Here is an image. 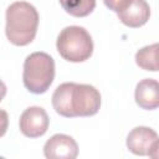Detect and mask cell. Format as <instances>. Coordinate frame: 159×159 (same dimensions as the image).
<instances>
[{
  "instance_id": "9",
  "label": "cell",
  "mask_w": 159,
  "mask_h": 159,
  "mask_svg": "<svg viewBox=\"0 0 159 159\" xmlns=\"http://www.w3.org/2000/svg\"><path fill=\"white\" fill-rule=\"evenodd\" d=\"M135 102L147 111H153L159 107V84L154 78H144L135 86Z\"/></svg>"
},
{
  "instance_id": "10",
  "label": "cell",
  "mask_w": 159,
  "mask_h": 159,
  "mask_svg": "<svg viewBox=\"0 0 159 159\" xmlns=\"http://www.w3.org/2000/svg\"><path fill=\"white\" fill-rule=\"evenodd\" d=\"M157 53H158V43L148 45L135 53V63L145 70L157 72L158 71V61H157Z\"/></svg>"
},
{
  "instance_id": "13",
  "label": "cell",
  "mask_w": 159,
  "mask_h": 159,
  "mask_svg": "<svg viewBox=\"0 0 159 159\" xmlns=\"http://www.w3.org/2000/svg\"><path fill=\"white\" fill-rule=\"evenodd\" d=\"M9 127V114L6 111L0 109V137L5 135Z\"/></svg>"
},
{
  "instance_id": "14",
  "label": "cell",
  "mask_w": 159,
  "mask_h": 159,
  "mask_svg": "<svg viewBox=\"0 0 159 159\" xmlns=\"http://www.w3.org/2000/svg\"><path fill=\"white\" fill-rule=\"evenodd\" d=\"M6 84L0 80V102L4 99V97L6 96Z\"/></svg>"
},
{
  "instance_id": "1",
  "label": "cell",
  "mask_w": 159,
  "mask_h": 159,
  "mask_svg": "<svg viewBox=\"0 0 159 159\" xmlns=\"http://www.w3.org/2000/svg\"><path fill=\"white\" fill-rule=\"evenodd\" d=\"M53 109L62 117H91L101 108L99 91L84 83H61L52 94Z\"/></svg>"
},
{
  "instance_id": "5",
  "label": "cell",
  "mask_w": 159,
  "mask_h": 159,
  "mask_svg": "<svg viewBox=\"0 0 159 159\" xmlns=\"http://www.w3.org/2000/svg\"><path fill=\"white\" fill-rule=\"evenodd\" d=\"M127 148L135 155H158V134L149 127H135L127 137Z\"/></svg>"
},
{
  "instance_id": "11",
  "label": "cell",
  "mask_w": 159,
  "mask_h": 159,
  "mask_svg": "<svg viewBox=\"0 0 159 159\" xmlns=\"http://www.w3.org/2000/svg\"><path fill=\"white\" fill-rule=\"evenodd\" d=\"M62 9L75 17L88 16L96 7V0H60Z\"/></svg>"
},
{
  "instance_id": "4",
  "label": "cell",
  "mask_w": 159,
  "mask_h": 159,
  "mask_svg": "<svg viewBox=\"0 0 159 159\" xmlns=\"http://www.w3.org/2000/svg\"><path fill=\"white\" fill-rule=\"evenodd\" d=\"M60 56L68 62H83L93 53V41L89 32L82 26L65 27L56 41Z\"/></svg>"
},
{
  "instance_id": "12",
  "label": "cell",
  "mask_w": 159,
  "mask_h": 159,
  "mask_svg": "<svg viewBox=\"0 0 159 159\" xmlns=\"http://www.w3.org/2000/svg\"><path fill=\"white\" fill-rule=\"evenodd\" d=\"M130 1H132V0H103L104 5H106L109 10L114 11V12L122 11L124 7H127V6L129 5Z\"/></svg>"
},
{
  "instance_id": "6",
  "label": "cell",
  "mask_w": 159,
  "mask_h": 159,
  "mask_svg": "<svg viewBox=\"0 0 159 159\" xmlns=\"http://www.w3.org/2000/svg\"><path fill=\"white\" fill-rule=\"evenodd\" d=\"M48 124L50 118L46 111L37 106L25 109L19 122L21 133L29 138H37L43 135L48 129Z\"/></svg>"
},
{
  "instance_id": "7",
  "label": "cell",
  "mask_w": 159,
  "mask_h": 159,
  "mask_svg": "<svg viewBox=\"0 0 159 159\" xmlns=\"http://www.w3.org/2000/svg\"><path fill=\"white\" fill-rule=\"evenodd\" d=\"M47 159H75L78 155L76 140L67 134H53L43 145Z\"/></svg>"
},
{
  "instance_id": "3",
  "label": "cell",
  "mask_w": 159,
  "mask_h": 159,
  "mask_svg": "<svg viewBox=\"0 0 159 159\" xmlns=\"http://www.w3.org/2000/svg\"><path fill=\"white\" fill-rule=\"evenodd\" d=\"M55 78V61L46 52L30 53L24 62L22 81L25 88L34 93H45Z\"/></svg>"
},
{
  "instance_id": "2",
  "label": "cell",
  "mask_w": 159,
  "mask_h": 159,
  "mask_svg": "<svg viewBox=\"0 0 159 159\" xmlns=\"http://www.w3.org/2000/svg\"><path fill=\"white\" fill-rule=\"evenodd\" d=\"M5 34L15 46H26L36 36L39 27V12L34 5L26 1L12 2L5 14Z\"/></svg>"
},
{
  "instance_id": "8",
  "label": "cell",
  "mask_w": 159,
  "mask_h": 159,
  "mask_svg": "<svg viewBox=\"0 0 159 159\" xmlns=\"http://www.w3.org/2000/svg\"><path fill=\"white\" fill-rule=\"evenodd\" d=\"M122 24L128 27H140L145 25L150 17V7L145 0H132L127 7L117 12Z\"/></svg>"
}]
</instances>
